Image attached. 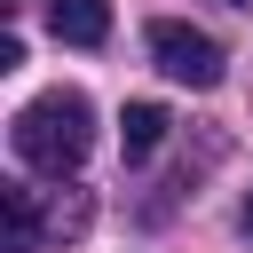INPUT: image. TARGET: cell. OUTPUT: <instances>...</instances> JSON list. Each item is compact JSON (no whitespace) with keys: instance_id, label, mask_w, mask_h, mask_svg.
<instances>
[{"instance_id":"6da1fadb","label":"cell","mask_w":253,"mask_h":253,"mask_svg":"<svg viewBox=\"0 0 253 253\" xmlns=\"http://www.w3.org/2000/svg\"><path fill=\"white\" fill-rule=\"evenodd\" d=\"M8 142H16V158L32 174H71L95 150V111H87V95L55 87V95H40V103H24L8 119Z\"/></svg>"},{"instance_id":"7a4b0ae2","label":"cell","mask_w":253,"mask_h":253,"mask_svg":"<svg viewBox=\"0 0 253 253\" xmlns=\"http://www.w3.org/2000/svg\"><path fill=\"white\" fill-rule=\"evenodd\" d=\"M150 55H158V71L182 79V87H221V47H213V32H198V24L158 16V24H150Z\"/></svg>"},{"instance_id":"3957f363","label":"cell","mask_w":253,"mask_h":253,"mask_svg":"<svg viewBox=\"0 0 253 253\" xmlns=\"http://www.w3.org/2000/svg\"><path fill=\"white\" fill-rule=\"evenodd\" d=\"M47 32L71 47H103L111 40V8L103 0H47Z\"/></svg>"},{"instance_id":"277c9868","label":"cell","mask_w":253,"mask_h":253,"mask_svg":"<svg viewBox=\"0 0 253 253\" xmlns=\"http://www.w3.org/2000/svg\"><path fill=\"white\" fill-rule=\"evenodd\" d=\"M158 142H166V103H126V119H119V150H126V166H142Z\"/></svg>"},{"instance_id":"5b68a950","label":"cell","mask_w":253,"mask_h":253,"mask_svg":"<svg viewBox=\"0 0 253 253\" xmlns=\"http://www.w3.org/2000/svg\"><path fill=\"white\" fill-rule=\"evenodd\" d=\"M0 213H8V253H40V206H32L24 182L0 190Z\"/></svg>"},{"instance_id":"8992f818","label":"cell","mask_w":253,"mask_h":253,"mask_svg":"<svg viewBox=\"0 0 253 253\" xmlns=\"http://www.w3.org/2000/svg\"><path fill=\"white\" fill-rule=\"evenodd\" d=\"M245 237H253V198H245Z\"/></svg>"},{"instance_id":"52a82bcc","label":"cell","mask_w":253,"mask_h":253,"mask_svg":"<svg viewBox=\"0 0 253 253\" xmlns=\"http://www.w3.org/2000/svg\"><path fill=\"white\" fill-rule=\"evenodd\" d=\"M0 8H8V16H16V8H24V0H0Z\"/></svg>"},{"instance_id":"ba28073f","label":"cell","mask_w":253,"mask_h":253,"mask_svg":"<svg viewBox=\"0 0 253 253\" xmlns=\"http://www.w3.org/2000/svg\"><path fill=\"white\" fill-rule=\"evenodd\" d=\"M237 8H253V0H237Z\"/></svg>"}]
</instances>
